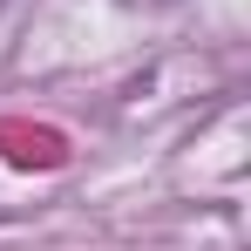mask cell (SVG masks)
<instances>
[{"label": "cell", "mask_w": 251, "mask_h": 251, "mask_svg": "<svg viewBox=\"0 0 251 251\" xmlns=\"http://www.w3.org/2000/svg\"><path fill=\"white\" fill-rule=\"evenodd\" d=\"M0 7H7V0H0Z\"/></svg>", "instance_id": "obj_1"}]
</instances>
